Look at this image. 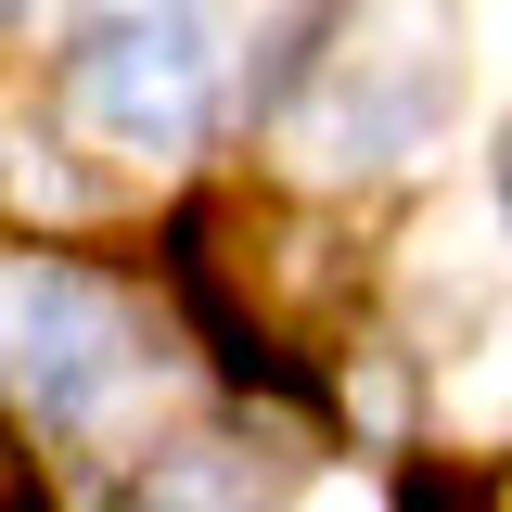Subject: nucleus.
I'll use <instances>...</instances> for the list:
<instances>
[{"instance_id":"nucleus-4","label":"nucleus","mask_w":512,"mask_h":512,"mask_svg":"<svg viewBox=\"0 0 512 512\" xmlns=\"http://www.w3.org/2000/svg\"><path fill=\"white\" fill-rule=\"evenodd\" d=\"M13 512H39V474H13Z\"/></svg>"},{"instance_id":"nucleus-2","label":"nucleus","mask_w":512,"mask_h":512,"mask_svg":"<svg viewBox=\"0 0 512 512\" xmlns=\"http://www.w3.org/2000/svg\"><path fill=\"white\" fill-rule=\"evenodd\" d=\"M128 372V320L116 295L90 282V269H64V256H13V384L77 423V410H103Z\"/></svg>"},{"instance_id":"nucleus-3","label":"nucleus","mask_w":512,"mask_h":512,"mask_svg":"<svg viewBox=\"0 0 512 512\" xmlns=\"http://www.w3.org/2000/svg\"><path fill=\"white\" fill-rule=\"evenodd\" d=\"M282 487H295L282 436H256V423H192V436H167L128 474L116 512H282Z\"/></svg>"},{"instance_id":"nucleus-5","label":"nucleus","mask_w":512,"mask_h":512,"mask_svg":"<svg viewBox=\"0 0 512 512\" xmlns=\"http://www.w3.org/2000/svg\"><path fill=\"white\" fill-rule=\"evenodd\" d=\"M500 205H512V128H500Z\"/></svg>"},{"instance_id":"nucleus-1","label":"nucleus","mask_w":512,"mask_h":512,"mask_svg":"<svg viewBox=\"0 0 512 512\" xmlns=\"http://www.w3.org/2000/svg\"><path fill=\"white\" fill-rule=\"evenodd\" d=\"M218 116V52L180 13H116L64 52V128H90L103 154H192Z\"/></svg>"}]
</instances>
